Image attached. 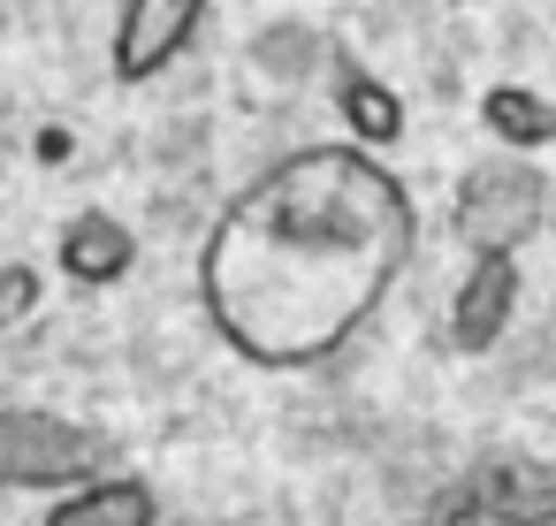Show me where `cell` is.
Here are the masks:
<instances>
[{
    "label": "cell",
    "mask_w": 556,
    "mask_h": 526,
    "mask_svg": "<svg viewBox=\"0 0 556 526\" xmlns=\"http://www.w3.org/2000/svg\"><path fill=\"white\" fill-rule=\"evenodd\" d=\"M412 252L404 176L358 138H320L229 191L199 245V313L244 366L305 374L374 328Z\"/></svg>",
    "instance_id": "6da1fadb"
},
{
    "label": "cell",
    "mask_w": 556,
    "mask_h": 526,
    "mask_svg": "<svg viewBox=\"0 0 556 526\" xmlns=\"http://www.w3.org/2000/svg\"><path fill=\"white\" fill-rule=\"evenodd\" d=\"M336 115H343V130H351L358 146H374V153H389V146L404 138V100H396L374 70H358V62L336 70Z\"/></svg>",
    "instance_id": "9c48e42d"
},
{
    "label": "cell",
    "mask_w": 556,
    "mask_h": 526,
    "mask_svg": "<svg viewBox=\"0 0 556 526\" xmlns=\"http://www.w3.org/2000/svg\"><path fill=\"white\" fill-rule=\"evenodd\" d=\"M480 130L503 153H548L556 146V100L533 85H488L480 92Z\"/></svg>",
    "instance_id": "ba28073f"
},
{
    "label": "cell",
    "mask_w": 556,
    "mask_h": 526,
    "mask_svg": "<svg viewBox=\"0 0 556 526\" xmlns=\"http://www.w3.org/2000/svg\"><path fill=\"white\" fill-rule=\"evenodd\" d=\"M115 465V442L47 404H0V496L24 488H77Z\"/></svg>",
    "instance_id": "3957f363"
},
{
    "label": "cell",
    "mask_w": 556,
    "mask_h": 526,
    "mask_svg": "<svg viewBox=\"0 0 556 526\" xmlns=\"http://www.w3.org/2000/svg\"><path fill=\"white\" fill-rule=\"evenodd\" d=\"M39 526H161V496L138 473H92L77 488H54Z\"/></svg>",
    "instance_id": "52a82bcc"
},
{
    "label": "cell",
    "mask_w": 556,
    "mask_h": 526,
    "mask_svg": "<svg viewBox=\"0 0 556 526\" xmlns=\"http://www.w3.org/2000/svg\"><path fill=\"white\" fill-rule=\"evenodd\" d=\"M39 305H47V275L31 260H9L0 267V336H16L24 321H39Z\"/></svg>",
    "instance_id": "8fae6325"
},
{
    "label": "cell",
    "mask_w": 556,
    "mask_h": 526,
    "mask_svg": "<svg viewBox=\"0 0 556 526\" xmlns=\"http://www.w3.org/2000/svg\"><path fill=\"white\" fill-rule=\"evenodd\" d=\"M260 70H275V77H313L320 70V32H305V24H275V32H260Z\"/></svg>",
    "instance_id": "30bf717a"
},
{
    "label": "cell",
    "mask_w": 556,
    "mask_h": 526,
    "mask_svg": "<svg viewBox=\"0 0 556 526\" xmlns=\"http://www.w3.org/2000/svg\"><path fill=\"white\" fill-rule=\"evenodd\" d=\"M518 252H472L457 298H450V351H495L518 313Z\"/></svg>",
    "instance_id": "5b68a950"
},
{
    "label": "cell",
    "mask_w": 556,
    "mask_h": 526,
    "mask_svg": "<svg viewBox=\"0 0 556 526\" xmlns=\"http://www.w3.org/2000/svg\"><path fill=\"white\" fill-rule=\"evenodd\" d=\"M199 24H206V0H123L115 9V47H108L115 77L123 85L168 77L184 62V47L199 39Z\"/></svg>",
    "instance_id": "277c9868"
},
{
    "label": "cell",
    "mask_w": 556,
    "mask_h": 526,
    "mask_svg": "<svg viewBox=\"0 0 556 526\" xmlns=\"http://www.w3.org/2000/svg\"><path fill=\"white\" fill-rule=\"evenodd\" d=\"M556 214V184L533 168V153H503L495 161H472L457 176V199H450V229L465 252H526Z\"/></svg>",
    "instance_id": "7a4b0ae2"
},
{
    "label": "cell",
    "mask_w": 556,
    "mask_h": 526,
    "mask_svg": "<svg viewBox=\"0 0 556 526\" xmlns=\"http://www.w3.org/2000/svg\"><path fill=\"white\" fill-rule=\"evenodd\" d=\"M54 267H62L70 290H115V283L138 267V237H130L123 214L85 206V214L62 222V237H54Z\"/></svg>",
    "instance_id": "8992f818"
}]
</instances>
